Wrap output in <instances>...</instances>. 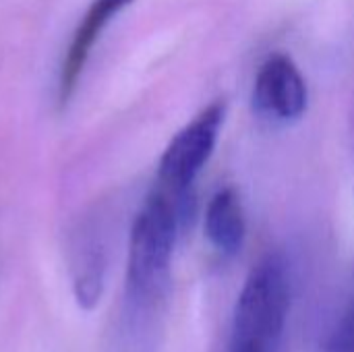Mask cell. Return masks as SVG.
Wrapping results in <instances>:
<instances>
[{"label": "cell", "mask_w": 354, "mask_h": 352, "mask_svg": "<svg viewBox=\"0 0 354 352\" xmlns=\"http://www.w3.org/2000/svg\"><path fill=\"white\" fill-rule=\"evenodd\" d=\"M133 0H93L85 15L81 17L73 39L68 44V50L64 54L62 66H60V79H58V100L60 104H66L71 95L75 93V87L79 83V77L83 75V68L91 56V50L95 41L102 37L104 29L112 23L114 17H118Z\"/></svg>", "instance_id": "cell-5"}, {"label": "cell", "mask_w": 354, "mask_h": 352, "mask_svg": "<svg viewBox=\"0 0 354 352\" xmlns=\"http://www.w3.org/2000/svg\"><path fill=\"white\" fill-rule=\"evenodd\" d=\"M226 120V100L205 106L166 145L158 164L160 189L189 201V191L209 162Z\"/></svg>", "instance_id": "cell-3"}, {"label": "cell", "mask_w": 354, "mask_h": 352, "mask_svg": "<svg viewBox=\"0 0 354 352\" xmlns=\"http://www.w3.org/2000/svg\"><path fill=\"white\" fill-rule=\"evenodd\" d=\"M203 230L209 245L224 257L241 253L247 239V220L241 195L234 187L218 189L205 207Z\"/></svg>", "instance_id": "cell-6"}, {"label": "cell", "mask_w": 354, "mask_h": 352, "mask_svg": "<svg viewBox=\"0 0 354 352\" xmlns=\"http://www.w3.org/2000/svg\"><path fill=\"white\" fill-rule=\"evenodd\" d=\"M104 274H106L104 247L93 234H87L79 245L77 261H75V297L83 309H93L100 303L104 290Z\"/></svg>", "instance_id": "cell-7"}, {"label": "cell", "mask_w": 354, "mask_h": 352, "mask_svg": "<svg viewBox=\"0 0 354 352\" xmlns=\"http://www.w3.org/2000/svg\"><path fill=\"white\" fill-rule=\"evenodd\" d=\"M189 216V201H180L162 189L145 199L129 241L127 288L135 303H149L164 293L176 239Z\"/></svg>", "instance_id": "cell-1"}, {"label": "cell", "mask_w": 354, "mask_h": 352, "mask_svg": "<svg viewBox=\"0 0 354 352\" xmlns=\"http://www.w3.org/2000/svg\"><path fill=\"white\" fill-rule=\"evenodd\" d=\"M230 352H266L255 346H230Z\"/></svg>", "instance_id": "cell-9"}, {"label": "cell", "mask_w": 354, "mask_h": 352, "mask_svg": "<svg viewBox=\"0 0 354 352\" xmlns=\"http://www.w3.org/2000/svg\"><path fill=\"white\" fill-rule=\"evenodd\" d=\"M324 352H354V303L336 324Z\"/></svg>", "instance_id": "cell-8"}, {"label": "cell", "mask_w": 354, "mask_h": 352, "mask_svg": "<svg viewBox=\"0 0 354 352\" xmlns=\"http://www.w3.org/2000/svg\"><path fill=\"white\" fill-rule=\"evenodd\" d=\"M292 303L290 266L282 253L261 257L249 272L232 317V346L278 352Z\"/></svg>", "instance_id": "cell-2"}, {"label": "cell", "mask_w": 354, "mask_h": 352, "mask_svg": "<svg viewBox=\"0 0 354 352\" xmlns=\"http://www.w3.org/2000/svg\"><path fill=\"white\" fill-rule=\"evenodd\" d=\"M251 106L257 118L272 124H290L305 116L309 106L307 81L288 54H272L259 66Z\"/></svg>", "instance_id": "cell-4"}]
</instances>
